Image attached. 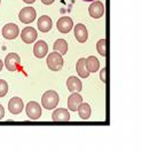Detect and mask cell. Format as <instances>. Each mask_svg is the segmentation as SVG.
<instances>
[{
  "label": "cell",
  "mask_w": 141,
  "mask_h": 158,
  "mask_svg": "<svg viewBox=\"0 0 141 158\" xmlns=\"http://www.w3.org/2000/svg\"><path fill=\"white\" fill-rule=\"evenodd\" d=\"M59 94L55 91H47L44 93L43 98H41V104L43 107L47 110H52L55 109L58 103H59Z\"/></svg>",
  "instance_id": "obj_1"
},
{
  "label": "cell",
  "mask_w": 141,
  "mask_h": 158,
  "mask_svg": "<svg viewBox=\"0 0 141 158\" xmlns=\"http://www.w3.org/2000/svg\"><path fill=\"white\" fill-rule=\"evenodd\" d=\"M47 67L52 71H60L63 67V57L61 54L53 52L49 53V55L47 56Z\"/></svg>",
  "instance_id": "obj_2"
},
{
  "label": "cell",
  "mask_w": 141,
  "mask_h": 158,
  "mask_svg": "<svg viewBox=\"0 0 141 158\" xmlns=\"http://www.w3.org/2000/svg\"><path fill=\"white\" fill-rule=\"evenodd\" d=\"M20 64H21V59L20 55H17L16 53H9L6 59H5V67L8 71H16L20 69Z\"/></svg>",
  "instance_id": "obj_3"
},
{
  "label": "cell",
  "mask_w": 141,
  "mask_h": 158,
  "mask_svg": "<svg viewBox=\"0 0 141 158\" xmlns=\"http://www.w3.org/2000/svg\"><path fill=\"white\" fill-rule=\"evenodd\" d=\"M19 20L24 24H29L36 20V9L32 7H24L19 14Z\"/></svg>",
  "instance_id": "obj_4"
},
{
  "label": "cell",
  "mask_w": 141,
  "mask_h": 158,
  "mask_svg": "<svg viewBox=\"0 0 141 158\" xmlns=\"http://www.w3.org/2000/svg\"><path fill=\"white\" fill-rule=\"evenodd\" d=\"M25 111H27V115L30 119H39L40 116H41V108H40L39 103L35 102V101H31L27 104V108H25Z\"/></svg>",
  "instance_id": "obj_5"
},
{
  "label": "cell",
  "mask_w": 141,
  "mask_h": 158,
  "mask_svg": "<svg viewBox=\"0 0 141 158\" xmlns=\"http://www.w3.org/2000/svg\"><path fill=\"white\" fill-rule=\"evenodd\" d=\"M90 16L93 19H100L105 14V6L101 1H93L88 7Z\"/></svg>",
  "instance_id": "obj_6"
},
{
  "label": "cell",
  "mask_w": 141,
  "mask_h": 158,
  "mask_svg": "<svg viewBox=\"0 0 141 158\" xmlns=\"http://www.w3.org/2000/svg\"><path fill=\"white\" fill-rule=\"evenodd\" d=\"M19 33H20L19 27L14 23H8L2 28V36L8 40L15 39L16 37L19 36Z\"/></svg>",
  "instance_id": "obj_7"
},
{
  "label": "cell",
  "mask_w": 141,
  "mask_h": 158,
  "mask_svg": "<svg viewBox=\"0 0 141 158\" xmlns=\"http://www.w3.org/2000/svg\"><path fill=\"white\" fill-rule=\"evenodd\" d=\"M24 108V103L22 99L20 98H12L8 102V110L11 111V114L13 115H19L22 112Z\"/></svg>",
  "instance_id": "obj_8"
},
{
  "label": "cell",
  "mask_w": 141,
  "mask_h": 158,
  "mask_svg": "<svg viewBox=\"0 0 141 158\" xmlns=\"http://www.w3.org/2000/svg\"><path fill=\"white\" fill-rule=\"evenodd\" d=\"M56 28L61 33H68V32L71 31V29L74 28V22L70 17L64 16V17L59 19L58 23H56Z\"/></svg>",
  "instance_id": "obj_9"
},
{
  "label": "cell",
  "mask_w": 141,
  "mask_h": 158,
  "mask_svg": "<svg viewBox=\"0 0 141 158\" xmlns=\"http://www.w3.org/2000/svg\"><path fill=\"white\" fill-rule=\"evenodd\" d=\"M47 52H48V46L44 40H39L33 46V54L37 59H43L47 55Z\"/></svg>",
  "instance_id": "obj_10"
},
{
  "label": "cell",
  "mask_w": 141,
  "mask_h": 158,
  "mask_svg": "<svg viewBox=\"0 0 141 158\" xmlns=\"http://www.w3.org/2000/svg\"><path fill=\"white\" fill-rule=\"evenodd\" d=\"M74 29H75V37H76L77 41H79V43H85L87 40V38H88V32H87L86 27L84 24L79 23Z\"/></svg>",
  "instance_id": "obj_11"
},
{
  "label": "cell",
  "mask_w": 141,
  "mask_h": 158,
  "mask_svg": "<svg viewBox=\"0 0 141 158\" xmlns=\"http://www.w3.org/2000/svg\"><path fill=\"white\" fill-rule=\"evenodd\" d=\"M83 103V98L79 93H71V95L68 98V110L77 111L79 104Z\"/></svg>",
  "instance_id": "obj_12"
},
{
  "label": "cell",
  "mask_w": 141,
  "mask_h": 158,
  "mask_svg": "<svg viewBox=\"0 0 141 158\" xmlns=\"http://www.w3.org/2000/svg\"><path fill=\"white\" fill-rule=\"evenodd\" d=\"M67 87H68V91L71 92V93H78V92L82 91L83 85H82V81L77 77L71 76L67 80Z\"/></svg>",
  "instance_id": "obj_13"
},
{
  "label": "cell",
  "mask_w": 141,
  "mask_h": 158,
  "mask_svg": "<svg viewBox=\"0 0 141 158\" xmlns=\"http://www.w3.org/2000/svg\"><path fill=\"white\" fill-rule=\"evenodd\" d=\"M52 119L54 122H69L70 120V114L67 109L64 108H60L53 112L52 115Z\"/></svg>",
  "instance_id": "obj_14"
},
{
  "label": "cell",
  "mask_w": 141,
  "mask_h": 158,
  "mask_svg": "<svg viewBox=\"0 0 141 158\" xmlns=\"http://www.w3.org/2000/svg\"><path fill=\"white\" fill-rule=\"evenodd\" d=\"M21 38L25 44H31L37 39V31L33 28H25L24 30H22L21 33Z\"/></svg>",
  "instance_id": "obj_15"
},
{
  "label": "cell",
  "mask_w": 141,
  "mask_h": 158,
  "mask_svg": "<svg viewBox=\"0 0 141 158\" xmlns=\"http://www.w3.org/2000/svg\"><path fill=\"white\" fill-rule=\"evenodd\" d=\"M52 20L49 19V16L43 15L40 16V19L38 20V29H39L41 32H48L51 31L52 29Z\"/></svg>",
  "instance_id": "obj_16"
},
{
  "label": "cell",
  "mask_w": 141,
  "mask_h": 158,
  "mask_svg": "<svg viewBox=\"0 0 141 158\" xmlns=\"http://www.w3.org/2000/svg\"><path fill=\"white\" fill-rule=\"evenodd\" d=\"M76 70H77V73L79 75V77H82V78H87L90 76V72L87 71L86 69V59L82 57L77 61Z\"/></svg>",
  "instance_id": "obj_17"
},
{
  "label": "cell",
  "mask_w": 141,
  "mask_h": 158,
  "mask_svg": "<svg viewBox=\"0 0 141 158\" xmlns=\"http://www.w3.org/2000/svg\"><path fill=\"white\" fill-rule=\"evenodd\" d=\"M53 49H54V52L59 53L61 55H64L68 52V43L64 39H58L54 43Z\"/></svg>",
  "instance_id": "obj_18"
},
{
  "label": "cell",
  "mask_w": 141,
  "mask_h": 158,
  "mask_svg": "<svg viewBox=\"0 0 141 158\" xmlns=\"http://www.w3.org/2000/svg\"><path fill=\"white\" fill-rule=\"evenodd\" d=\"M99 67H100V62L95 56H88L86 59V69L88 72L98 71Z\"/></svg>",
  "instance_id": "obj_19"
},
{
  "label": "cell",
  "mask_w": 141,
  "mask_h": 158,
  "mask_svg": "<svg viewBox=\"0 0 141 158\" xmlns=\"http://www.w3.org/2000/svg\"><path fill=\"white\" fill-rule=\"evenodd\" d=\"M78 115L82 119H88L91 116V107L87 103H80L78 107Z\"/></svg>",
  "instance_id": "obj_20"
},
{
  "label": "cell",
  "mask_w": 141,
  "mask_h": 158,
  "mask_svg": "<svg viewBox=\"0 0 141 158\" xmlns=\"http://www.w3.org/2000/svg\"><path fill=\"white\" fill-rule=\"evenodd\" d=\"M106 45H107V43H106V39H100L96 43V49H98V52H99V54L101 56H105L107 55V47H106Z\"/></svg>",
  "instance_id": "obj_21"
},
{
  "label": "cell",
  "mask_w": 141,
  "mask_h": 158,
  "mask_svg": "<svg viewBox=\"0 0 141 158\" xmlns=\"http://www.w3.org/2000/svg\"><path fill=\"white\" fill-rule=\"evenodd\" d=\"M8 92V85L4 79H0V98H4Z\"/></svg>",
  "instance_id": "obj_22"
},
{
  "label": "cell",
  "mask_w": 141,
  "mask_h": 158,
  "mask_svg": "<svg viewBox=\"0 0 141 158\" xmlns=\"http://www.w3.org/2000/svg\"><path fill=\"white\" fill-rule=\"evenodd\" d=\"M106 68H103L101 70V72H100V78H101V80L103 81V83H106Z\"/></svg>",
  "instance_id": "obj_23"
},
{
  "label": "cell",
  "mask_w": 141,
  "mask_h": 158,
  "mask_svg": "<svg viewBox=\"0 0 141 158\" xmlns=\"http://www.w3.org/2000/svg\"><path fill=\"white\" fill-rule=\"evenodd\" d=\"M4 116H5V109H4V107L0 104V119L4 118Z\"/></svg>",
  "instance_id": "obj_24"
},
{
  "label": "cell",
  "mask_w": 141,
  "mask_h": 158,
  "mask_svg": "<svg viewBox=\"0 0 141 158\" xmlns=\"http://www.w3.org/2000/svg\"><path fill=\"white\" fill-rule=\"evenodd\" d=\"M54 1L55 0H41V2H43L44 5H52Z\"/></svg>",
  "instance_id": "obj_25"
},
{
  "label": "cell",
  "mask_w": 141,
  "mask_h": 158,
  "mask_svg": "<svg viewBox=\"0 0 141 158\" xmlns=\"http://www.w3.org/2000/svg\"><path fill=\"white\" fill-rule=\"evenodd\" d=\"M24 2H27V4H33L36 0H23Z\"/></svg>",
  "instance_id": "obj_26"
},
{
  "label": "cell",
  "mask_w": 141,
  "mask_h": 158,
  "mask_svg": "<svg viewBox=\"0 0 141 158\" xmlns=\"http://www.w3.org/2000/svg\"><path fill=\"white\" fill-rule=\"evenodd\" d=\"M2 67H4V63H2V61L0 60V71L2 70Z\"/></svg>",
  "instance_id": "obj_27"
},
{
  "label": "cell",
  "mask_w": 141,
  "mask_h": 158,
  "mask_svg": "<svg viewBox=\"0 0 141 158\" xmlns=\"http://www.w3.org/2000/svg\"><path fill=\"white\" fill-rule=\"evenodd\" d=\"M84 1H95V0H84Z\"/></svg>",
  "instance_id": "obj_28"
},
{
  "label": "cell",
  "mask_w": 141,
  "mask_h": 158,
  "mask_svg": "<svg viewBox=\"0 0 141 158\" xmlns=\"http://www.w3.org/2000/svg\"><path fill=\"white\" fill-rule=\"evenodd\" d=\"M0 4H1V0H0Z\"/></svg>",
  "instance_id": "obj_29"
}]
</instances>
